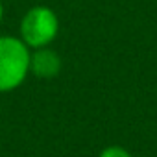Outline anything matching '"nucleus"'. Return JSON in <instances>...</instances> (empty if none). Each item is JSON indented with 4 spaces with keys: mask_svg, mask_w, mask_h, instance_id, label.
Instances as JSON below:
<instances>
[{
    "mask_svg": "<svg viewBox=\"0 0 157 157\" xmlns=\"http://www.w3.org/2000/svg\"><path fill=\"white\" fill-rule=\"evenodd\" d=\"M98 157H131V153L122 146H109V148L102 150V153Z\"/></svg>",
    "mask_w": 157,
    "mask_h": 157,
    "instance_id": "obj_4",
    "label": "nucleus"
},
{
    "mask_svg": "<svg viewBox=\"0 0 157 157\" xmlns=\"http://www.w3.org/2000/svg\"><path fill=\"white\" fill-rule=\"evenodd\" d=\"M30 72V50L24 41L0 37V93L17 89Z\"/></svg>",
    "mask_w": 157,
    "mask_h": 157,
    "instance_id": "obj_1",
    "label": "nucleus"
},
{
    "mask_svg": "<svg viewBox=\"0 0 157 157\" xmlns=\"http://www.w3.org/2000/svg\"><path fill=\"white\" fill-rule=\"evenodd\" d=\"M59 32V21L57 15L46 8V6H35L32 8L22 22H21V33L22 41L28 48H43L48 46Z\"/></svg>",
    "mask_w": 157,
    "mask_h": 157,
    "instance_id": "obj_2",
    "label": "nucleus"
},
{
    "mask_svg": "<svg viewBox=\"0 0 157 157\" xmlns=\"http://www.w3.org/2000/svg\"><path fill=\"white\" fill-rule=\"evenodd\" d=\"M30 70L37 78H54L61 70V59L46 46L35 48V52L30 56Z\"/></svg>",
    "mask_w": 157,
    "mask_h": 157,
    "instance_id": "obj_3",
    "label": "nucleus"
},
{
    "mask_svg": "<svg viewBox=\"0 0 157 157\" xmlns=\"http://www.w3.org/2000/svg\"><path fill=\"white\" fill-rule=\"evenodd\" d=\"M2 15H4V8H2V2H0V22H2Z\"/></svg>",
    "mask_w": 157,
    "mask_h": 157,
    "instance_id": "obj_5",
    "label": "nucleus"
}]
</instances>
